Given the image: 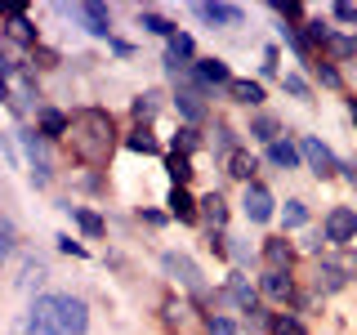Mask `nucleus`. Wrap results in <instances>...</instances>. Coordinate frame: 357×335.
I'll return each mask as SVG.
<instances>
[{"label": "nucleus", "instance_id": "1", "mask_svg": "<svg viewBox=\"0 0 357 335\" xmlns=\"http://www.w3.org/2000/svg\"><path fill=\"white\" fill-rule=\"evenodd\" d=\"M27 313L45 335H89V304L72 290H45Z\"/></svg>", "mask_w": 357, "mask_h": 335}, {"label": "nucleus", "instance_id": "2", "mask_svg": "<svg viewBox=\"0 0 357 335\" xmlns=\"http://www.w3.org/2000/svg\"><path fill=\"white\" fill-rule=\"evenodd\" d=\"M72 148H76V156H81V161H89V165H103L107 156H112V117L103 107H85L81 117L72 121Z\"/></svg>", "mask_w": 357, "mask_h": 335}, {"label": "nucleus", "instance_id": "3", "mask_svg": "<svg viewBox=\"0 0 357 335\" xmlns=\"http://www.w3.org/2000/svg\"><path fill=\"white\" fill-rule=\"evenodd\" d=\"M18 143L27 152V165H31V184L45 188L54 179V165H50V152H45V134L40 130H18Z\"/></svg>", "mask_w": 357, "mask_h": 335}, {"label": "nucleus", "instance_id": "4", "mask_svg": "<svg viewBox=\"0 0 357 335\" xmlns=\"http://www.w3.org/2000/svg\"><path fill=\"white\" fill-rule=\"evenodd\" d=\"M161 268H165V273H170V277H174V282L183 286V290H188V295H206L201 268H197L192 260H188L183 251H165V255H161Z\"/></svg>", "mask_w": 357, "mask_h": 335}, {"label": "nucleus", "instance_id": "5", "mask_svg": "<svg viewBox=\"0 0 357 335\" xmlns=\"http://www.w3.org/2000/svg\"><path fill=\"white\" fill-rule=\"evenodd\" d=\"M59 14L81 18L89 36H103V40H112V9H107V5H94V0H89V5H72V9L59 5Z\"/></svg>", "mask_w": 357, "mask_h": 335}, {"label": "nucleus", "instance_id": "6", "mask_svg": "<svg viewBox=\"0 0 357 335\" xmlns=\"http://www.w3.org/2000/svg\"><path fill=\"white\" fill-rule=\"evenodd\" d=\"M299 156H304V165L317 179H331L335 170H340V161H335V152L326 148L321 139H299Z\"/></svg>", "mask_w": 357, "mask_h": 335}, {"label": "nucleus", "instance_id": "7", "mask_svg": "<svg viewBox=\"0 0 357 335\" xmlns=\"http://www.w3.org/2000/svg\"><path fill=\"white\" fill-rule=\"evenodd\" d=\"M321 237L335 241V246H344V241H353L357 237V210L353 206H335L326 223H321Z\"/></svg>", "mask_w": 357, "mask_h": 335}, {"label": "nucleus", "instance_id": "8", "mask_svg": "<svg viewBox=\"0 0 357 335\" xmlns=\"http://www.w3.org/2000/svg\"><path fill=\"white\" fill-rule=\"evenodd\" d=\"M273 193H268L264 184H245V193H241V210H245V219L250 223H268L273 219Z\"/></svg>", "mask_w": 357, "mask_h": 335}, {"label": "nucleus", "instance_id": "9", "mask_svg": "<svg viewBox=\"0 0 357 335\" xmlns=\"http://www.w3.org/2000/svg\"><path fill=\"white\" fill-rule=\"evenodd\" d=\"M192 14L201 22H210V27H241L245 9L241 5H223V0H215V5H192Z\"/></svg>", "mask_w": 357, "mask_h": 335}, {"label": "nucleus", "instance_id": "10", "mask_svg": "<svg viewBox=\"0 0 357 335\" xmlns=\"http://www.w3.org/2000/svg\"><path fill=\"white\" fill-rule=\"evenodd\" d=\"M174 107H178V117H183L188 126L206 121V94H201V85H178V94H174Z\"/></svg>", "mask_w": 357, "mask_h": 335}, {"label": "nucleus", "instance_id": "11", "mask_svg": "<svg viewBox=\"0 0 357 335\" xmlns=\"http://www.w3.org/2000/svg\"><path fill=\"white\" fill-rule=\"evenodd\" d=\"M0 14L9 18V36H14L18 45H36V27L27 22V14H22V5H0Z\"/></svg>", "mask_w": 357, "mask_h": 335}, {"label": "nucleus", "instance_id": "12", "mask_svg": "<svg viewBox=\"0 0 357 335\" xmlns=\"http://www.w3.org/2000/svg\"><path fill=\"white\" fill-rule=\"evenodd\" d=\"M264 260H268V268H273V273H290L295 251H290L286 237H268V241H264Z\"/></svg>", "mask_w": 357, "mask_h": 335}, {"label": "nucleus", "instance_id": "13", "mask_svg": "<svg viewBox=\"0 0 357 335\" xmlns=\"http://www.w3.org/2000/svg\"><path fill=\"white\" fill-rule=\"evenodd\" d=\"M165 206H170V215L183 219V223H197V215H201V201L188 193V188H170V201H165Z\"/></svg>", "mask_w": 357, "mask_h": 335}, {"label": "nucleus", "instance_id": "14", "mask_svg": "<svg viewBox=\"0 0 357 335\" xmlns=\"http://www.w3.org/2000/svg\"><path fill=\"white\" fill-rule=\"evenodd\" d=\"M259 290L268 299H277V304H286V299L295 295V282H290V273H273V268H268V273L259 277Z\"/></svg>", "mask_w": 357, "mask_h": 335}, {"label": "nucleus", "instance_id": "15", "mask_svg": "<svg viewBox=\"0 0 357 335\" xmlns=\"http://www.w3.org/2000/svg\"><path fill=\"white\" fill-rule=\"evenodd\" d=\"M192 76H197L201 85H232V72H228V63H223V59H201L192 67Z\"/></svg>", "mask_w": 357, "mask_h": 335}, {"label": "nucleus", "instance_id": "16", "mask_svg": "<svg viewBox=\"0 0 357 335\" xmlns=\"http://www.w3.org/2000/svg\"><path fill=\"white\" fill-rule=\"evenodd\" d=\"M268 161L277 165V170H295L304 156H299V143H290V139H277V143H268Z\"/></svg>", "mask_w": 357, "mask_h": 335}, {"label": "nucleus", "instance_id": "17", "mask_svg": "<svg viewBox=\"0 0 357 335\" xmlns=\"http://www.w3.org/2000/svg\"><path fill=\"white\" fill-rule=\"evenodd\" d=\"M228 98H232V103H245V107H259L264 103V85L259 81H237V76H232Z\"/></svg>", "mask_w": 357, "mask_h": 335}, {"label": "nucleus", "instance_id": "18", "mask_svg": "<svg viewBox=\"0 0 357 335\" xmlns=\"http://www.w3.org/2000/svg\"><path fill=\"white\" fill-rule=\"evenodd\" d=\"M255 170H259V165H255V156L245 152V148H232V152H228V174H232V179L255 184Z\"/></svg>", "mask_w": 357, "mask_h": 335}, {"label": "nucleus", "instance_id": "19", "mask_svg": "<svg viewBox=\"0 0 357 335\" xmlns=\"http://www.w3.org/2000/svg\"><path fill=\"white\" fill-rule=\"evenodd\" d=\"M228 290H232V299H237V308H241V313H259V295H255V286L245 282L241 273H232Z\"/></svg>", "mask_w": 357, "mask_h": 335}, {"label": "nucleus", "instance_id": "20", "mask_svg": "<svg viewBox=\"0 0 357 335\" xmlns=\"http://www.w3.org/2000/svg\"><path fill=\"white\" fill-rule=\"evenodd\" d=\"M201 215H206L210 232H215V228H223V223H228V206H223V197H219V193L201 197Z\"/></svg>", "mask_w": 357, "mask_h": 335}, {"label": "nucleus", "instance_id": "21", "mask_svg": "<svg viewBox=\"0 0 357 335\" xmlns=\"http://www.w3.org/2000/svg\"><path fill=\"white\" fill-rule=\"evenodd\" d=\"M67 130H72V121H67L63 112H54V107L40 112V134H45V139H63Z\"/></svg>", "mask_w": 357, "mask_h": 335}, {"label": "nucleus", "instance_id": "22", "mask_svg": "<svg viewBox=\"0 0 357 335\" xmlns=\"http://www.w3.org/2000/svg\"><path fill=\"white\" fill-rule=\"evenodd\" d=\"M321 264H326L331 273H340L344 282H353V277H357V251H340V255H331V260H321Z\"/></svg>", "mask_w": 357, "mask_h": 335}, {"label": "nucleus", "instance_id": "23", "mask_svg": "<svg viewBox=\"0 0 357 335\" xmlns=\"http://www.w3.org/2000/svg\"><path fill=\"white\" fill-rule=\"evenodd\" d=\"M156 112H161V94H156V89H148V94L134 98V121H139V126H148Z\"/></svg>", "mask_w": 357, "mask_h": 335}, {"label": "nucleus", "instance_id": "24", "mask_svg": "<svg viewBox=\"0 0 357 335\" xmlns=\"http://www.w3.org/2000/svg\"><path fill=\"white\" fill-rule=\"evenodd\" d=\"M192 59V36L188 31H178V36H170V54H165V63H170V72H178V63Z\"/></svg>", "mask_w": 357, "mask_h": 335}, {"label": "nucleus", "instance_id": "25", "mask_svg": "<svg viewBox=\"0 0 357 335\" xmlns=\"http://www.w3.org/2000/svg\"><path fill=\"white\" fill-rule=\"evenodd\" d=\"M165 170H170L174 188H188V179H192V161H188L183 152H170V156H165Z\"/></svg>", "mask_w": 357, "mask_h": 335}, {"label": "nucleus", "instance_id": "26", "mask_svg": "<svg viewBox=\"0 0 357 335\" xmlns=\"http://www.w3.org/2000/svg\"><path fill=\"white\" fill-rule=\"evenodd\" d=\"M14 241H18V228H14V219H9V215H0V273H5L9 255H14Z\"/></svg>", "mask_w": 357, "mask_h": 335}, {"label": "nucleus", "instance_id": "27", "mask_svg": "<svg viewBox=\"0 0 357 335\" xmlns=\"http://www.w3.org/2000/svg\"><path fill=\"white\" fill-rule=\"evenodd\" d=\"M139 22H143L148 31H156V36H165V40L178 36V27H174V22H170V18H161V14H152V9H139Z\"/></svg>", "mask_w": 357, "mask_h": 335}, {"label": "nucleus", "instance_id": "28", "mask_svg": "<svg viewBox=\"0 0 357 335\" xmlns=\"http://www.w3.org/2000/svg\"><path fill=\"white\" fill-rule=\"evenodd\" d=\"M126 148H130V152H161V143L152 139V130H148V126H139L134 134H126Z\"/></svg>", "mask_w": 357, "mask_h": 335}, {"label": "nucleus", "instance_id": "29", "mask_svg": "<svg viewBox=\"0 0 357 335\" xmlns=\"http://www.w3.org/2000/svg\"><path fill=\"white\" fill-rule=\"evenodd\" d=\"M67 210H72V219L81 223V228L89 232V237H103V219H98L94 210H81V206H67Z\"/></svg>", "mask_w": 357, "mask_h": 335}, {"label": "nucleus", "instance_id": "30", "mask_svg": "<svg viewBox=\"0 0 357 335\" xmlns=\"http://www.w3.org/2000/svg\"><path fill=\"white\" fill-rule=\"evenodd\" d=\"M40 282H45V264H40V260H27V264H22L18 286H22V290H36Z\"/></svg>", "mask_w": 357, "mask_h": 335}, {"label": "nucleus", "instance_id": "31", "mask_svg": "<svg viewBox=\"0 0 357 335\" xmlns=\"http://www.w3.org/2000/svg\"><path fill=\"white\" fill-rule=\"evenodd\" d=\"M331 54L335 59H357V36H331Z\"/></svg>", "mask_w": 357, "mask_h": 335}, {"label": "nucleus", "instance_id": "32", "mask_svg": "<svg viewBox=\"0 0 357 335\" xmlns=\"http://www.w3.org/2000/svg\"><path fill=\"white\" fill-rule=\"evenodd\" d=\"M197 143H201V134H197V126H183V130H178V134H174V152H183V156H188V152H192V148H197Z\"/></svg>", "mask_w": 357, "mask_h": 335}, {"label": "nucleus", "instance_id": "33", "mask_svg": "<svg viewBox=\"0 0 357 335\" xmlns=\"http://www.w3.org/2000/svg\"><path fill=\"white\" fill-rule=\"evenodd\" d=\"M250 134H255L259 143H277V121H273V117H259V121L250 126Z\"/></svg>", "mask_w": 357, "mask_h": 335}, {"label": "nucleus", "instance_id": "34", "mask_svg": "<svg viewBox=\"0 0 357 335\" xmlns=\"http://www.w3.org/2000/svg\"><path fill=\"white\" fill-rule=\"evenodd\" d=\"M282 219H286V228H299V223L308 219V206L304 201H286V210H282Z\"/></svg>", "mask_w": 357, "mask_h": 335}, {"label": "nucleus", "instance_id": "35", "mask_svg": "<svg viewBox=\"0 0 357 335\" xmlns=\"http://www.w3.org/2000/svg\"><path fill=\"white\" fill-rule=\"evenodd\" d=\"M282 85H286V89H290V94H295V98H304V103H308V81H304V76L286 72V76H282Z\"/></svg>", "mask_w": 357, "mask_h": 335}, {"label": "nucleus", "instance_id": "36", "mask_svg": "<svg viewBox=\"0 0 357 335\" xmlns=\"http://www.w3.org/2000/svg\"><path fill=\"white\" fill-rule=\"evenodd\" d=\"M340 286H344V277L331 273V268L321 264V268H317V290H340Z\"/></svg>", "mask_w": 357, "mask_h": 335}, {"label": "nucleus", "instance_id": "37", "mask_svg": "<svg viewBox=\"0 0 357 335\" xmlns=\"http://www.w3.org/2000/svg\"><path fill=\"white\" fill-rule=\"evenodd\" d=\"M14 335H45V331L36 327V322H31V313H22V318L14 322Z\"/></svg>", "mask_w": 357, "mask_h": 335}, {"label": "nucleus", "instance_id": "38", "mask_svg": "<svg viewBox=\"0 0 357 335\" xmlns=\"http://www.w3.org/2000/svg\"><path fill=\"white\" fill-rule=\"evenodd\" d=\"M206 327H210V335H237V327H232L228 318H210Z\"/></svg>", "mask_w": 357, "mask_h": 335}, {"label": "nucleus", "instance_id": "39", "mask_svg": "<svg viewBox=\"0 0 357 335\" xmlns=\"http://www.w3.org/2000/svg\"><path fill=\"white\" fill-rule=\"evenodd\" d=\"M331 14L340 18V22H357V5H349V0H344V5H335V9H331Z\"/></svg>", "mask_w": 357, "mask_h": 335}, {"label": "nucleus", "instance_id": "40", "mask_svg": "<svg viewBox=\"0 0 357 335\" xmlns=\"http://www.w3.org/2000/svg\"><path fill=\"white\" fill-rule=\"evenodd\" d=\"M277 335H304V327L295 318H277Z\"/></svg>", "mask_w": 357, "mask_h": 335}, {"label": "nucleus", "instance_id": "41", "mask_svg": "<svg viewBox=\"0 0 357 335\" xmlns=\"http://www.w3.org/2000/svg\"><path fill=\"white\" fill-rule=\"evenodd\" d=\"M317 76H321V85H340V72L331 63H317Z\"/></svg>", "mask_w": 357, "mask_h": 335}, {"label": "nucleus", "instance_id": "42", "mask_svg": "<svg viewBox=\"0 0 357 335\" xmlns=\"http://www.w3.org/2000/svg\"><path fill=\"white\" fill-rule=\"evenodd\" d=\"M59 251H63V255H85V246L72 241V237H59Z\"/></svg>", "mask_w": 357, "mask_h": 335}, {"label": "nucleus", "instance_id": "43", "mask_svg": "<svg viewBox=\"0 0 357 335\" xmlns=\"http://www.w3.org/2000/svg\"><path fill=\"white\" fill-rule=\"evenodd\" d=\"M0 152H5L9 161H18V156H14V143H9V134H5V130H0Z\"/></svg>", "mask_w": 357, "mask_h": 335}, {"label": "nucleus", "instance_id": "44", "mask_svg": "<svg viewBox=\"0 0 357 335\" xmlns=\"http://www.w3.org/2000/svg\"><path fill=\"white\" fill-rule=\"evenodd\" d=\"M9 72H14V63H9V59H5V50H0V76H9Z\"/></svg>", "mask_w": 357, "mask_h": 335}, {"label": "nucleus", "instance_id": "45", "mask_svg": "<svg viewBox=\"0 0 357 335\" xmlns=\"http://www.w3.org/2000/svg\"><path fill=\"white\" fill-rule=\"evenodd\" d=\"M349 112H353V121H357V98H353V103H349Z\"/></svg>", "mask_w": 357, "mask_h": 335}, {"label": "nucleus", "instance_id": "46", "mask_svg": "<svg viewBox=\"0 0 357 335\" xmlns=\"http://www.w3.org/2000/svg\"><path fill=\"white\" fill-rule=\"evenodd\" d=\"M349 179H353V184H357V170H349Z\"/></svg>", "mask_w": 357, "mask_h": 335}]
</instances>
